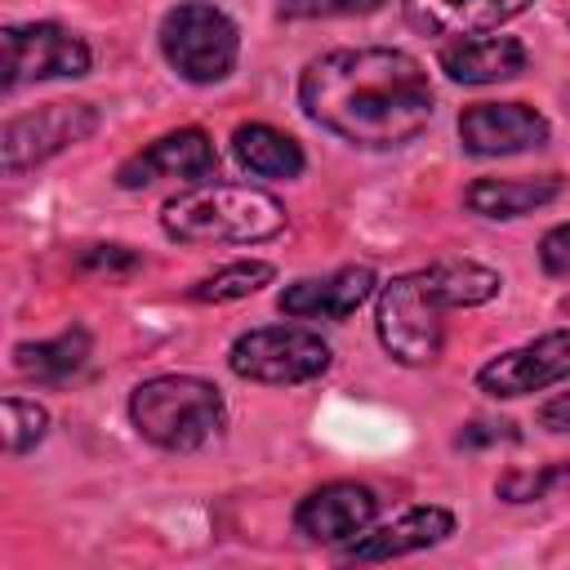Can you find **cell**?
<instances>
[{
    "label": "cell",
    "mask_w": 570,
    "mask_h": 570,
    "mask_svg": "<svg viewBox=\"0 0 570 570\" xmlns=\"http://www.w3.org/2000/svg\"><path fill=\"white\" fill-rule=\"evenodd\" d=\"M0 45H4V67H0L4 94H18L22 85H40V80H76L89 76L94 67L89 45L62 22H9L0 31Z\"/></svg>",
    "instance_id": "obj_8"
},
{
    "label": "cell",
    "mask_w": 570,
    "mask_h": 570,
    "mask_svg": "<svg viewBox=\"0 0 570 570\" xmlns=\"http://www.w3.org/2000/svg\"><path fill=\"white\" fill-rule=\"evenodd\" d=\"M566 481H570V463H548V468H539V472L512 468V472L499 476L494 494H499L503 503H534V499H543L552 485H566Z\"/></svg>",
    "instance_id": "obj_23"
},
{
    "label": "cell",
    "mask_w": 570,
    "mask_h": 570,
    "mask_svg": "<svg viewBox=\"0 0 570 570\" xmlns=\"http://www.w3.org/2000/svg\"><path fill=\"white\" fill-rule=\"evenodd\" d=\"M503 289V276L472 258H441L374 289V334L396 365H432L445 347V312L481 307Z\"/></svg>",
    "instance_id": "obj_2"
},
{
    "label": "cell",
    "mask_w": 570,
    "mask_h": 570,
    "mask_svg": "<svg viewBox=\"0 0 570 570\" xmlns=\"http://www.w3.org/2000/svg\"><path fill=\"white\" fill-rule=\"evenodd\" d=\"M49 432V410L27 401V396H4V450L9 454H27L45 441Z\"/></svg>",
    "instance_id": "obj_21"
},
{
    "label": "cell",
    "mask_w": 570,
    "mask_h": 570,
    "mask_svg": "<svg viewBox=\"0 0 570 570\" xmlns=\"http://www.w3.org/2000/svg\"><path fill=\"white\" fill-rule=\"evenodd\" d=\"M566 191V178L561 174H521V178H472L463 187V209L476 214V218H494V223H508V218H525L543 205H552L557 196Z\"/></svg>",
    "instance_id": "obj_17"
},
{
    "label": "cell",
    "mask_w": 570,
    "mask_h": 570,
    "mask_svg": "<svg viewBox=\"0 0 570 570\" xmlns=\"http://www.w3.org/2000/svg\"><path fill=\"white\" fill-rule=\"evenodd\" d=\"M387 0H281V18H361Z\"/></svg>",
    "instance_id": "obj_24"
},
{
    "label": "cell",
    "mask_w": 570,
    "mask_h": 570,
    "mask_svg": "<svg viewBox=\"0 0 570 570\" xmlns=\"http://www.w3.org/2000/svg\"><path fill=\"white\" fill-rule=\"evenodd\" d=\"M436 67L454 85H499V80H517L530 67V49L517 36H494V31L459 36L441 45Z\"/></svg>",
    "instance_id": "obj_15"
},
{
    "label": "cell",
    "mask_w": 570,
    "mask_h": 570,
    "mask_svg": "<svg viewBox=\"0 0 570 570\" xmlns=\"http://www.w3.org/2000/svg\"><path fill=\"white\" fill-rule=\"evenodd\" d=\"M534 0H401V18L419 36H485L521 18Z\"/></svg>",
    "instance_id": "obj_16"
},
{
    "label": "cell",
    "mask_w": 570,
    "mask_h": 570,
    "mask_svg": "<svg viewBox=\"0 0 570 570\" xmlns=\"http://www.w3.org/2000/svg\"><path fill=\"white\" fill-rule=\"evenodd\" d=\"M142 254L134 245H85L76 254V272L85 276H107V281H129L142 272Z\"/></svg>",
    "instance_id": "obj_22"
},
{
    "label": "cell",
    "mask_w": 570,
    "mask_h": 570,
    "mask_svg": "<svg viewBox=\"0 0 570 570\" xmlns=\"http://www.w3.org/2000/svg\"><path fill=\"white\" fill-rule=\"evenodd\" d=\"M160 232L178 245H258L285 232V205L249 183H191L160 205Z\"/></svg>",
    "instance_id": "obj_3"
},
{
    "label": "cell",
    "mask_w": 570,
    "mask_h": 570,
    "mask_svg": "<svg viewBox=\"0 0 570 570\" xmlns=\"http://www.w3.org/2000/svg\"><path fill=\"white\" fill-rule=\"evenodd\" d=\"M454 512L441 508V503H414V508H401L392 521H379L370 525L365 534H356L338 561H396V557H410V552H423V548H436L454 534Z\"/></svg>",
    "instance_id": "obj_14"
},
{
    "label": "cell",
    "mask_w": 570,
    "mask_h": 570,
    "mask_svg": "<svg viewBox=\"0 0 570 570\" xmlns=\"http://www.w3.org/2000/svg\"><path fill=\"white\" fill-rule=\"evenodd\" d=\"M94 356V334L85 325H67L62 334L53 338H27V343H13V370L27 379V383H45V387H58L67 379H76Z\"/></svg>",
    "instance_id": "obj_18"
},
{
    "label": "cell",
    "mask_w": 570,
    "mask_h": 570,
    "mask_svg": "<svg viewBox=\"0 0 570 570\" xmlns=\"http://www.w3.org/2000/svg\"><path fill=\"white\" fill-rule=\"evenodd\" d=\"M102 125L98 107L94 102H80V98H53V102H40L36 111H18L4 120L0 129V169L4 178H22L27 169L62 156L67 147L94 138Z\"/></svg>",
    "instance_id": "obj_7"
},
{
    "label": "cell",
    "mask_w": 570,
    "mask_h": 570,
    "mask_svg": "<svg viewBox=\"0 0 570 570\" xmlns=\"http://www.w3.org/2000/svg\"><path fill=\"white\" fill-rule=\"evenodd\" d=\"M330 343L307 325H258L232 338L227 370L263 387H298L330 370Z\"/></svg>",
    "instance_id": "obj_6"
},
{
    "label": "cell",
    "mask_w": 570,
    "mask_h": 570,
    "mask_svg": "<svg viewBox=\"0 0 570 570\" xmlns=\"http://www.w3.org/2000/svg\"><path fill=\"white\" fill-rule=\"evenodd\" d=\"M232 156L240 160L245 174H254V178H272V183L303 178V169H307V151H303V142L289 138V134L276 129V125H263V120L236 125V134H232Z\"/></svg>",
    "instance_id": "obj_19"
},
{
    "label": "cell",
    "mask_w": 570,
    "mask_h": 570,
    "mask_svg": "<svg viewBox=\"0 0 570 570\" xmlns=\"http://www.w3.org/2000/svg\"><path fill=\"white\" fill-rule=\"evenodd\" d=\"M499 441H517V428H512V423H490V419H476V423H468V428L454 436V445H459V450L499 445Z\"/></svg>",
    "instance_id": "obj_26"
},
{
    "label": "cell",
    "mask_w": 570,
    "mask_h": 570,
    "mask_svg": "<svg viewBox=\"0 0 570 570\" xmlns=\"http://www.w3.org/2000/svg\"><path fill=\"white\" fill-rule=\"evenodd\" d=\"M165 178H174L183 187L218 178L214 138L205 129H196V125H183V129H169V134L151 138L142 151H134V156H125L116 165V187L120 191H142V187L165 183Z\"/></svg>",
    "instance_id": "obj_9"
},
{
    "label": "cell",
    "mask_w": 570,
    "mask_h": 570,
    "mask_svg": "<svg viewBox=\"0 0 570 570\" xmlns=\"http://www.w3.org/2000/svg\"><path fill=\"white\" fill-rule=\"evenodd\" d=\"M539 428L552 436H570V392H557L539 405Z\"/></svg>",
    "instance_id": "obj_27"
},
{
    "label": "cell",
    "mask_w": 570,
    "mask_h": 570,
    "mask_svg": "<svg viewBox=\"0 0 570 570\" xmlns=\"http://www.w3.org/2000/svg\"><path fill=\"white\" fill-rule=\"evenodd\" d=\"M539 267L552 281H570V223H557L539 236Z\"/></svg>",
    "instance_id": "obj_25"
},
{
    "label": "cell",
    "mask_w": 570,
    "mask_h": 570,
    "mask_svg": "<svg viewBox=\"0 0 570 570\" xmlns=\"http://www.w3.org/2000/svg\"><path fill=\"white\" fill-rule=\"evenodd\" d=\"M379 521V494L361 481H330L316 485L298 499L294 508V530L307 543H352L356 534H365Z\"/></svg>",
    "instance_id": "obj_12"
},
{
    "label": "cell",
    "mask_w": 570,
    "mask_h": 570,
    "mask_svg": "<svg viewBox=\"0 0 570 570\" xmlns=\"http://www.w3.org/2000/svg\"><path fill=\"white\" fill-rule=\"evenodd\" d=\"M303 116L361 151H396L414 142L436 111L428 67L387 45H343L303 62Z\"/></svg>",
    "instance_id": "obj_1"
},
{
    "label": "cell",
    "mask_w": 570,
    "mask_h": 570,
    "mask_svg": "<svg viewBox=\"0 0 570 570\" xmlns=\"http://www.w3.org/2000/svg\"><path fill=\"white\" fill-rule=\"evenodd\" d=\"M160 53L187 85H223L240 62V27L214 0H178L160 18Z\"/></svg>",
    "instance_id": "obj_5"
},
{
    "label": "cell",
    "mask_w": 570,
    "mask_h": 570,
    "mask_svg": "<svg viewBox=\"0 0 570 570\" xmlns=\"http://www.w3.org/2000/svg\"><path fill=\"white\" fill-rule=\"evenodd\" d=\"M552 142V125L530 102H472L459 111V147L476 160L521 156Z\"/></svg>",
    "instance_id": "obj_11"
},
{
    "label": "cell",
    "mask_w": 570,
    "mask_h": 570,
    "mask_svg": "<svg viewBox=\"0 0 570 570\" xmlns=\"http://www.w3.org/2000/svg\"><path fill=\"white\" fill-rule=\"evenodd\" d=\"M134 432L169 454L205 450L227 428L223 387L200 374H151L129 392Z\"/></svg>",
    "instance_id": "obj_4"
},
{
    "label": "cell",
    "mask_w": 570,
    "mask_h": 570,
    "mask_svg": "<svg viewBox=\"0 0 570 570\" xmlns=\"http://www.w3.org/2000/svg\"><path fill=\"white\" fill-rule=\"evenodd\" d=\"M272 281H276V267H272L267 258H236V263H227V267L200 276V281L187 289V298H191V303H236V298L258 294V289L272 285Z\"/></svg>",
    "instance_id": "obj_20"
},
{
    "label": "cell",
    "mask_w": 570,
    "mask_h": 570,
    "mask_svg": "<svg viewBox=\"0 0 570 570\" xmlns=\"http://www.w3.org/2000/svg\"><path fill=\"white\" fill-rule=\"evenodd\" d=\"M570 379V325L566 330H548L521 347H508L499 356H490L476 370V387L494 401H517L530 392H548L557 383Z\"/></svg>",
    "instance_id": "obj_10"
},
{
    "label": "cell",
    "mask_w": 570,
    "mask_h": 570,
    "mask_svg": "<svg viewBox=\"0 0 570 570\" xmlns=\"http://www.w3.org/2000/svg\"><path fill=\"white\" fill-rule=\"evenodd\" d=\"M374 289H379L374 267L347 263V267H334V272H325V276L289 281V285L276 294V307H281V316H289V321H347L361 303L374 298Z\"/></svg>",
    "instance_id": "obj_13"
}]
</instances>
